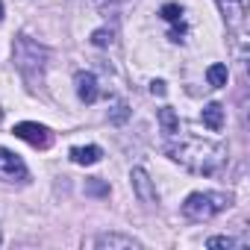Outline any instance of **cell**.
<instances>
[{"mask_svg":"<svg viewBox=\"0 0 250 250\" xmlns=\"http://www.w3.org/2000/svg\"><path fill=\"white\" fill-rule=\"evenodd\" d=\"M165 153L174 162H180L183 168H188L194 174H206V177L218 174L224 168V162H227V147L224 145L203 142V139H194V136L183 139L180 145H168Z\"/></svg>","mask_w":250,"mask_h":250,"instance_id":"cell-1","label":"cell"},{"mask_svg":"<svg viewBox=\"0 0 250 250\" xmlns=\"http://www.w3.org/2000/svg\"><path fill=\"white\" fill-rule=\"evenodd\" d=\"M229 203H232V197L224 194V191H194L183 203V218H188V221H209L218 212H224Z\"/></svg>","mask_w":250,"mask_h":250,"instance_id":"cell-2","label":"cell"},{"mask_svg":"<svg viewBox=\"0 0 250 250\" xmlns=\"http://www.w3.org/2000/svg\"><path fill=\"white\" fill-rule=\"evenodd\" d=\"M0 180L3 183H27L30 180V171L21 162V156L6 147H0Z\"/></svg>","mask_w":250,"mask_h":250,"instance_id":"cell-3","label":"cell"},{"mask_svg":"<svg viewBox=\"0 0 250 250\" xmlns=\"http://www.w3.org/2000/svg\"><path fill=\"white\" fill-rule=\"evenodd\" d=\"M18 139H24L27 145L39 147V150H47L53 145V133L47 127H42V124H33V121H24V124H15V130H12Z\"/></svg>","mask_w":250,"mask_h":250,"instance_id":"cell-4","label":"cell"},{"mask_svg":"<svg viewBox=\"0 0 250 250\" xmlns=\"http://www.w3.org/2000/svg\"><path fill=\"white\" fill-rule=\"evenodd\" d=\"M215 3H218L221 15L227 18V24L232 30H241V24H244V0H215Z\"/></svg>","mask_w":250,"mask_h":250,"instance_id":"cell-5","label":"cell"},{"mask_svg":"<svg viewBox=\"0 0 250 250\" xmlns=\"http://www.w3.org/2000/svg\"><path fill=\"white\" fill-rule=\"evenodd\" d=\"M74 83H77V94H80V100L83 103H94L97 97H100V88H97V80H94V74H77L74 77Z\"/></svg>","mask_w":250,"mask_h":250,"instance_id":"cell-6","label":"cell"},{"mask_svg":"<svg viewBox=\"0 0 250 250\" xmlns=\"http://www.w3.org/2000/svg\"><path fill=\"white\" fill-rule=\"evenodd\" d=\"M133 188H136V194H139L145 203H153V200H156V188L150 186V177H147L145 168H136V171H133Z\"/></svg>","mask_w":250,"mask_h":250,"instance_id":"cell-7","label":"cell"},{"mask_svg":"<svg viewBox=\"0 0 250 250\" xmlns=\"http://www.w3.org/2000/svg\"><path fill=\"white\" fill-rule=\"evenodd\" d=\"M71 159L77 165H97L103 159V150L97 145H88V147H71Z\"/></svg>","mask_w":250,"mask_h":250,"instance_id":"cell-8","label":"cell"},{"mask_svg":"<svg viewBox=\"0 0 250 250\" xmlns=\"http://www.w3.org/2000/svg\"><path fill=\"white\" fill-rule=\"evenodd\" d=\"M200 118H203V124H206L212 133H218V130L224 127V106H221V103H209V106L200 112Z\"/></svg>","mask_w":250,"mask_h":250,"instance_id":"cell-9","label":"cell"},{"mask_svg":"<svg viewBox=\"0 0 250 250\" xmlns=\"http://www.w3.org/2000/svg\"><path fill=\"white\" fill-rule=\"evenodd\" d=\"M159 124H162V130H165L168 136H177V133H180V118L174 115L171 106H162V109H159Z\"/></svg>","mask_w":250,"mask_h":250,"instance_id":"cell-10","label":"cell"},{"mask_svg":"<svg viewBox=\"0 0 250 250\" xmlns=\"http://www.w3.org/2000/svg\"><path fill=\"white\" fill-rule=\"evenodd\" d=\"M227 65H221V62H215V65H209V71H206V80H209V85L212 88H224L227 85Z\"/></svg>","mask_w":250,"mask_h":250,"instance_id":"cell-11","label":"cell"},{"mask_svg":"<svg viewBox=\"0 0 250 250\" xmlns=\"http://www.w3.org/2000/svg\"><path fill=\"white\" fill-rule=\"evenodd\" d=\"M97 247H139V241H133L127 235H100Z\"/></svg>","mask_w":250,"mask_h":250,"instance_id":"cell-12","label":"cell"},{"mask_svg":"<svg viewBox=\"0 0 250 250\" xmlns=\"http://www.w3.org/2000/svg\"><path fill=\"white\" fill-rule=\"evenodd\" d=\"M159 15H162L165 21H171V24H183V6H177V3H165V6L159 9Z\"/></svg>","mask_w":250,"mask_h":250,"instance_id":"cell-13","label":"cell"},{"mask_svg":"<svg viewBox=\"0 0 250 250\" xmlns=\"http://www.w3.org/2000/svg\"><path fill=\"white\" fill-rule=\"evenodd\" d=\"M91 42H94L97 47H106V44H112V33H109V30H97V33L91 36Z\"/></svg>","mask_w":250,"mask_h":250,"instance_id":"cell-14","label":"cell"},{"mask_svg":"<svg viewBox=\"0 0 250 250\" xmlns=\"http://www.w3.org/2000/svg\"><path fill=\"white\" fill-rule=\"evenodd\" d=\"M238 241L235 238H227V235H218V238H209L206 241V247H235Z\"/></svg>","mask_w":250,"mask_h":250,"instance_id":"cell-15","label":"cell"},{"mask_svg":"<svg viewBox=\"0 0 250 250\" xmlns=\"http://www.w3.org/2000/svg\"><path fill=\"white\" fill-rule=\"evenodd\" d=\"M85 191H88V194H109V188H106L100 180H91V183H85Z\"/></svg>","mask_w":250,"mask_h":250,"instance_id":"cell-16","label":"cell"},{"mask_svg":"<svg viewBox=\"0 0 250 250\" xmlns=\"http://www.w3.org/2000/svg\"><path fill=\"white\" fill-rule=\"evenodd\" d=\"M150 91H153V94H159V97H165V91H168V88H165V83H162V80H153V83H150Z\"/></svg>","mask_w":250,"mask_h":250,"instance_id":"cell-17","label":"cell"},{"mask_svg":"<svg viewBox=\"0 0 250 250\" xmlns=\"http://www.w3.org/2000/svg\"><path fill=\"white\" fill-rule=\"evenodd\" d=\"M0 21H3V3H0Z\"/></svg>","mask_w":250,"mask_h":250,"instance_id":"cell-18","label":"cell"},{"mask_svg":"<svg viewBox=\"0 0 250 250\" xmlns=\"http://www.w3.org/2000/svg\"><path fill=\"white\" fill-rule=\"evenodd\" d=\"M0 121H3V109H0Z\"/></svg>","mask_w":250,"mask_h":250,"instance_id":"cell-19","label":"cell"}]
</instances>
